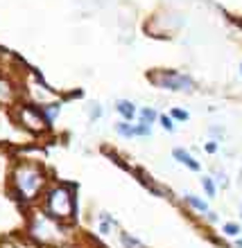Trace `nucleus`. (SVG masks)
I'll return each mask as SVG.
<instances>
[{
	"mask_svg": "<svg viewBox=\"0 0 242 248\" xmlns=\"http://www.w3.org/2000/svg\"><path fill=\"white\" fill-rule=\"evenodd\" d=\"M186 203H188L190 208L199 210V212H208V205H206V201H202V199H199V196H195V194H186Z\"/></svg>",
	"mask_w": 242,
	"mask_h": 248,
	"instance_id": "12",
	"label": "nucleus"
},
{
	"mask_svg": "<svg viewBox=\"0 0 242 248\" xmlns=\"http://www.w3.org/2000/svg\"><path fill=\"white\" fill-rule=\"evenodd\" d=\"M41 111H43V118L48 120V124H54L57 113L61 111V106L59 104H46V106H41Z\"/></svg>",
	"mask_w": 242,
	"mask_h": 248,
	"instance_id": "11",
	"label": "nucleus"
},
{
	"mask_svg": "<svg viewBox=\"0 0 242 248\" xmlns=\"http://www.w3.org/2000/svg\"><path fill=\"white\" fill-rule=\"evenodd\" d=\"M150 81L156 84L158 88L174 91V93L195 91V81H192L188 75H181V72H174V70H158L156 75H150Z\"/></svg>",
	"mask_w": 242,
	"mask_h": 248,
	"instance_id": "3",
	"label": "nucleus"
},
{
	"mask_svg": "<svg viewBox=\"0 0 242 248\" xmlns=\"http://www.w3.org/2000/svg\"><path fill=\"white\" fill-rule=\"evenodd\" d=\"M138 118H140V122H143V124L152 126L154 122H158V113H156V108L145 106V108H140V111H138Z\"/></svg>",
	"mask_w": 242,
	"mask_h": 248,
	"instance_id": "9",
	"label": "nucleus"
},
{
	"mask_svg": "<svg viewBox=\"0 0 242 248\" xmlns=\"http://www.w3.org/2000/svg\"><path fill=\"white\" fill-rule=\"evenodd\" d=\"M204 149L208 151V154H215V151H217V144L215 142H208V144H204Z\"/></svg>",
	"mask_w": 242,
	"mask_h": 248,
	"instance_id": "20",
	"label": "nucleus"
},
{
	"mask_svg": "<svg viewBox=\"0 0 242 248\" xmlns=\"http://www.w3.org/2000/svg\"><path fill=\"white\" fill-rule=\"evenodd\" d=\"M12 129H14L12 120H9L5 113L0 111V140H7V138L12 136Z\"/></svg>",
	"mask_w": 242,
	"mask_h": 248,
	"instance_id": "10",
	"label": "nucleus"
},
{
	"mask_svg": "<svg viewBox=\"0 0 242 248\" xmlns=\"http://www.w3.org/2000/svg\"><path fill=\"white\" fill-rule=\"evenodd\" d=\"M170 115H172L174 120H179V122H186V120H188V113L181 111V108H172Z\"/></svg>",
	"mask_w": 242,
	"mask_h": 248,
	"instance_id": "17",
	"label": "nucleus"
},
{
	"mask_svg": "<svg viewBox=\"0 0 242 248\" xmlns=\"http://www.w3.org/2000/svg\"><path fill=\"white\" fill-rule=\"evenodd\" d=\"M224 232L229 237H236V235H240V228H238L236 223H226V226H224Z\"/></svg>",
	"mask_w": 242,
	"mask_h": 248,
	"instance_id": "18",
	"label": "nucleus"
},
{
	"mask_svg": "<svg viewBox=\"0 0 242 248\" xmlns=\"http://www.w3.org/2000/svg\"><path fill=\"white\" fill-rule=\"evenodd\" d=\"M172 156H174V160H177V163H181L183 167H188L190 171H199V163H197L195 158L190 156L186 149H174V151H172Z\"/></svg>",
	"mask_w": 242,
	"mask_h": 248,
	"instance_id": "8",
	"label": "nucleus"
},
{
	"mask_svg": "<svg viewBox=\"0 0 242 248\" xmlns=\"http://www.w3.org/2000/svg\"><path fill=\"white\" fill-rule=\"evenodd\" d=\"M236 246H238V248H242V239H238V244H236Z\"/></svg>",
	"mask_w": 242,
	"mask_h": 248,
	"instance_id": "22",
	"label": "nucleus"
},
{
	"mask_svg": "<svg viewBox=\"0 0 242 248\" xmlns=\"http://www.w3.org/2000/svg\"><path fill=\"white\" fill-rule=\"evenodd\" d=\"M43 185H46V174H43V170H41L39 165L20 163L12 171L14 194L18 196L20 201H34L41 194Z\"/></svg>",
	"mask_w": 242,
	"mask_h": 248,
	"instance_id": "1",
	"label": "nucleus"
},
{
	"mask_svg": "<svg viewBox=\"0 0 242 248\" xmlns=\"http://www.w3.org/2000/svg\"><path fill=\"white\" fill-rule=\"evenodd\" d=\"M46 215L57 221H70L75 217V192L68 185H54L46 192Z\"/></svg>",
	"mask_w": 242,
	"mask_h": 248,
	"instance_id": "2",
	"label": "nucleus"
},
{
	"mask_svg": "<svg viewBox=\"0 0 242 248\" xmlns=\"http://www.w3.org/2000/svg\"><path fill=\"white\" fill-rule=\"evenodd\" d=\"M120 239H122V244L127 248H143V244L138 242V239H134L131 235H127V232H120Z\"/></svg>",
	"mask_w": 242,
	"mask_h": 248,
	"instance_id": "14",
	"label": "nucleus"
},
{
	"mask_svg": "<svg viewBox=\"0 0 242 248\" xmlns=\"http://www.w3.org/2000/svg\"><path fill=\"white\" fill-rule=\"evenodd\" d=\"M116 133L120 138H147L152 136V126L138 122V124H129L127 120H120L116 122Z\"/></svg>",
	"mask_w": 242,
	"mask_h": 248,
	"instance_id": "5",
	"label": "nucleus"
},
{
	"mask_svg": "<svg viewBox=\"0 0 242 248\" xmlns=\"http://www.w3.org/2000/svg\"><path fill=\"white\" fill-rule=\"evenodd\" d=\"M16 102V88L7 77H0V106H12Z\"/></svg>",
	"mask_w": 242,
	"mask_h": 248,
	"instance_id": "6",
	"label": "nucleus"
},
{
	"mask_svg": "<svg viewBox=\"0 0 242 248\" xmlns=\"http://www.w3.org/2000/svg\"><path fill=\"white\" fill-rule=\"evenodd\" d=\"M91 120H98V118H102V108H100V104H91Z\"/></svg>",
	"mask_w": 242,
	"mask_h": 248,
	"instance_id": "19",
	"label": "nucleus"
},
{
	"mask_svg": "<svg viewBox=\"0 0 242 248\" xmlns=\"http://www.w3.org/2000/svg\"><path fill=\"white\" fill-rule=\"evenodd\" d=\"M16 120L25 131L30 133H43V131L50 126L48 120L43 118V111L41 106H32V104H20L16 108Z\"/></svg>",
	"mask_w": 242,
	"mask_h": 248,
	"instance_id": "4",
	"label": "nucleus"
},
{
	"mask_svg": "<svg viewBox=\"0 0 242 248\" xmlns=\"http://www.w3.org/2000/svg\"><path fill=\"white\" fill-rule=\"evenodd\" d=\"M240 70H242V65H240Z\"/></svg>",
	"mask_w": 242,
	"mask_h": 248,
	"instance_id": "23",
	"label": "nucleus"
},
{
	"mask_svg": "<svg viewBox=\"0 0 242 248\" xmlns=\"http://www.w3.org/2000/svg\"><path fill=\"white\" fill-rule=\"evenodd\" d=\"M206 215H208V221H217V215H215V212H206Z\"/></svg>",
	"mask_w": 242,
	"mask_h": 248,
	"instance_id": "21",
	"label": "nucleus"
},
{
	"mask_svg": "<svg viewBox=\"0 0 242 248\" xmlns=\"http://www.w3.org/2000/svg\"><path fill=\"white\" fill-rule=\"evenodd\" d=\"M116 111L122 115V120H127V122H131V120L138 115V108L134 102H129V99H118L116 102Z\"/></svg>",
	"mask_w": 242,
	"mask_h": 248,
	"instance_id": "7",
	"label": "nucleus"
},
{
	"mask_svg": "<svg viewBox=\"0 0 242 248\" xmlns=\"http://www.w3.org/2000/svg\"><path fill=\"white\" fill-rule=\"evenodd\" d=\"M158 124L163 126V131H174V122H172V118L170 115H158Z\"/></svg>",
	"mask_w": 242,
	"mask_h": 248,
	"instance_id": "16",
	"label": "nucleus"
},
{
	"mask_svg": "<svg viewBox=\"0 0 242 248\" xmlns=\"http://www.w3.org/2000/svg\"><path fill=\"white\" fill-rule=\"evenodd\" d=\"M202 187L206 192V196H215V183H213V178H202Z\"/></svg>",
	"mask_w": 242,
	"mask_h": 248,
	"instance_id": "15",
	"label": "nucleus"
},
{
	"mask_svg": "<svg viewBox=\"0 0 242 248\" xmlns=\"http://www.w3.org/2000/svg\"><path fill=\"white\" fill-rule=\"evenodd\" d=\"M111 226H116V221H113L106 212H102V217H100V232H102V235H109Z\"/></svg>",
	"mask_w": 242,
	"mask_h": 248,
	"instance_id": "13",
	"label": "nucleus"
}]
</instances>
